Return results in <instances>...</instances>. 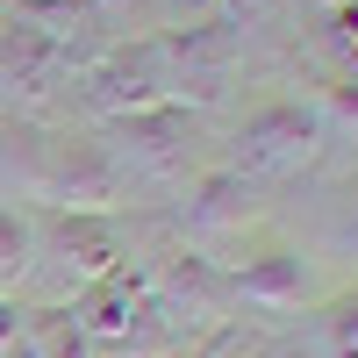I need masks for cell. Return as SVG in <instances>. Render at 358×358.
I'll use <instances>...</instances> for the list:
<instances>
[{
  "label": "cell",
  "mask_w": 358,
  "mask_h": 358,
  "mask_svg": "<svg viewBox=\"0 0 358 358\" xmlns=\"http://www.w3.org/2000/svg\"><path fill=\"white\" fill-rule=\"evenodd\" d=\"M265 358H330V351H301V344H287V351H265Z\"/></svg>",
  "instance_id": "9"
},
{
  "label": "cell",
  "mask_w": 358,
  "mask_h": 358,
  "mask_svg": "<svg viewBox=\"0 0 358 358\" xmlns=\"http://www.w3.org/2000/svg\"><path fill=\"white\" fill-rule=\"evenodd\" d=\"M57 244H65L72 258H79V273H115V222H101V215H65L57 222Z\"/></svg>",
  "instance_id": "3"
},
{
  "label": "cell",
  "mask_w": 358,
  "mask_h": 358,
  "mask_svg": "<svg viewBox=\"0 0 358 358\" xmlns=\"http://www.w3.org/2000/svg\"><path fill=\"white\" fill-rule=\"evenodd\" d=\"M315 136H322V122L308 108H294V101L258 108L244 122V136H236V172H294L315 158Z\"/></svg>",
  "instance_id": "1"
},
{
  "label": "cell",
  "mask_w": 358,
  "mask_h": 358,
  "mask_svg": "<svg viewBox=\"0 0 358 358\" xmlns=\"http://www.w3.org/2000/svg\"><path fill=\"white\" fill-rule=\"evenodd\" d=\"M22 344L36 351V358H86V337L79 330V315H65V308H50V315H36V322H22Z\"/></svg>",
  "instance_id": "4"
},
{
  "label": "cell",
  "mask_w": 358,
  "mask_h": 358,
  "mask_svg": "<svg viewBox=\"0 0 358 358\" xmlns=\"http://www.w3.org/2000/svg\"><path fill=\"white\" fill-rule=\"evenodd\" d=\"M236 294H244V301L287 308V301H301V294H308V273H301V258H294V251H265V258H251L244 273H236Z\"/></svg>",
  "instance_id": "2"
},
{
  "label": "cell",
  "mask_w": 358,
  "mask_h": 358,
  "mask_svg": "<svg viewBox=\"0 0 358 358\" xmlns=\"http://www.w3.org/2000/svg\"><path fill=\"white\" fill-rule=\"evenodd\" d=\"M322 344H330V358H358V294H344L322 315Z\"/></svg>",
  "instance_id": "6"
},
{
  "label": "cell",
  "mask_w": 358,
  "mask_h": 358,
  "mask_svg": "<svg viewBox=\"0 0 358 358\" xmlns=\"http://www.w3.org/2000/svg\"><path fill=\"white\" fill-rule=\"evenodd\" d=\"M22 265H29V222L15 208H0V280H15Z\"/></svg>",
  "instance_id": "7"
},
{
  "label": "cell",
  "mask_w": 358,
  "mask_h": 358,
  "mask_svg": "<svg viewBox=\"0 0 358 358\" xmlns=\"http://www.w3.org/2000/svg\"><path fill=\"white\" fill-rule=\"evenodd\" d=\"M0 65L15 72V86H29V79H36V65H50V36H36L29 22H15L8 36H0Z\"/></svg>",
  "instance_id": "5"
},
{
  "label": "cell",
  "mask_w": 358,
  "mask_h": 358,
  "mask_svg": "<svg viewBox=\"0 0 358 358\" xmlns=\"http://www.w3.org/2000/svg\"><path fill=\"white\" fill-rule=\"evenodd\" d=\"M236 215H244V208H236V179H208L194 222H236Z\"/></svg>",
  "instance_id": "8"
}]
</instances>
